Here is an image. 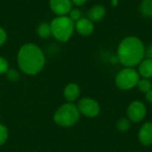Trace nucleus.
Instances as JSON below:
<instances>
[{"label":"nucleus","instance_id":"nucleus-9","mask_svg":"<svg viewBox=\"0 0 152 152\" xmlns=\"http://www.w3.org/2000/svg\"><path fill=\"white\" fill-rule=\"evenodd\" d=\"M139 140L142 144L149 146L152 144V123L147 122L142 125L139 131Z\"/></svg>","mask_w":152,"mask_h":152},{"label":"nucleus","instance_id":"nucleus-12","mask_svg":"<svg viewBox=\"0 0 152 152\" xmlns=\"http://www.w3.org/2000/svg\"><path fill=\"white\" fill-rule=\"evenodd\" d=\"M139 74L143 78L152 77V60L147 58L140 62L139 65Z\"/></svg>","mask_w":152,"mask_h":152},{"label":"nucleus","instance_id":"nucleus-15","mask_svg":"<svg viewBox=\"0 0 152 152\" xmlns=\"http://www.w3.org/2000/svg\"><path fill=\"white\" fill-rule=\"evenodd\" d=\"M140 10L143 16L152 17V0H143L141 4Z\"/></svg>","mask_w":152,"mask_h":152},{"label":"nucleus","instance_id":"nucleus-10","mask_svg":"<svg viewBox=\"0 0 152 152\" xmlns=\"http://www.w3.org/2000/svg\"><path fill=\"white\" fill-rule=\"evenodd\" d=\"M75 28L77 31L83 36H89L94 31L93 21L86 18H80L78 20H77Z\"/></svg>","mask_w":152,"mask_h":152},{"label":"nucleus","instance_id":"nucleus-20","mask_svg":"<svg viewBox=\"0 0 152 152\" xmlns=\"http://www.w3.org/2000/svg\"><path fill=\"white\" fill-rule=\"evenodd\" d=\"M6 76H7L8 79H10L11 81H17L19 79V73L16 70H13V69L7 70Z\"/></svg>","mask_w":152,"mask_h":152},{"label":"nucleus","instance_id":"nucleus-11","mask_svg":"<svg viewBox=\"0 0 152 152\" xmlns=\"http://www.w3.org/2000/svg\"><path fill=\"white\" fill-rule=\"evenodd\" d=\"M80 94V89L77 85L76 84H69L66 86L64 90V97L68 102H74L76 101Z\"/></svg>","mask_w":152,"mask_h":152},{"label":"nucleus","instance_id":"nucleus-25","mask_svg":"<svg viewBox=\"0 0 152 152\" xmlns=\"http://www.w3.org/2000/svg\"><path fill=\"white\" fill-rule=\"evenodd\" d=\"M146 99L150 103L152 104V89L151 91H149L148 93H146Z\"/></svg>","mask_w":152,"mask_h":152},{"label":"nucleus","instance_id":"nucleus-24","mask_svg":"<svg viewBox=\"0 0 152 152\" xmlns=\"http://www.w3.org/2000/svg\"><path fill=\"white\" fill-rule=\"evenodd\" d=\"M86 1L87 0H71V2L74 4H76V5H83V4H85L86 3Z\"/></svg>","mask_w":152,"mask_h":152},{"label":"nucleus","instance_id":"nucleus-16","mask_svg":"<svg viewBox=\"0 0 152 152\" xmlns=\"http://www.w3.org/2000/svg\"><path fill=\"white\" fill-rule=\"evenodd\" d=\"M137 86L141 92L146 94L152 89V83L148 78H142V79L139 80Z\"/></svg>","mask_w":152,"mask_h":152},{"label":"nucleus","instance_id":"nucleus-8","mask_svg":"<svg viewBox=\"0 0 152 152\" xmlns=\"http://www.w3.org/2000/svg\"><path fill=\"white\" fill-rule=\"evenodd\" d=\"M50 7L58 16H64L71 11L72 2L71 0H50Z\"/></svg>","mask_w":152,"mask_h":152},{"label":"nucleus","instance_id":"nucleus-7","mask_svg":"<svg viewBox=\"0 0 152 152\" xmlns=\"http://www.w3.org/2000/svg\"><path fill=\"white\" fill-rule=\"evenodd\" d=\"M147 110L145 105L140 101H134L130 103L127 109L128 118L134 123L142 121L146 116Z\"/></svg>","mask_w":152,"mask_h":152},{"label":"nucleus","instance_id":"nucleus-22","mask_svg":"<svg viewBox=\"0 0 152 152\" xmlns=\"http://www.w3.org/2000/svg\"><path fill=\"white\" fill-rule=\"evenodd\" d=\"M6 40V32L4 28H0V46L5 42Z\"/></svg>","mask_w":152,"mask_h":152},{"label":"nucleus","instance_id":"nucleus-13","mask_svg":"<svg viewBox=\"0 0 152 152\" xmlns=\"http://www.w3.org/2000/svg\"><path fill=\"white\" fill-rule=\"evenodd\" d=\"M105 12V8L102 5H95L88 12L89 20L92 21H99L104 17Z\"/></svg>","mask_w":152,"mask_h":152},{"label":"nucleus","instance_id":"nucleus-4","mask_svg":"<svg viewBox=\"0 0 152 152\" xmlns=\"http://www.w3.org/2000/svg\"><path fill=\"white\" fill-rule=\"evenodd\" d=\"M80 113L73 103H66L57 110L54 114V121L61 126H74L79 119Z\"/></svg>","mask_w":152,"mask_h":152},{"label":"nucleus","instance_id":"nucleus-1","mask_svg":"<svg viewBox=\"0 0 152 152\" xmlns=\"http://www.w3.org/2000/svg\"><path fill=\"white\" fill-rule=\"evenodd\" d=\"M45 55L42 50L34 44H26L21 46L18 53V64L20 69L26 74L35 75L45 65Z\"/></svg>","mask_w":152,"mask_h":152},{"label":"nucleus","instance_id":"nucleus-26","mask_svg":"<svg viewBox=\"0 0 152 152\" xmlns=\"http://www.w3.org/2000/svg\"><path fill=\"white\" fill-rule=\"evenodd\" d=\"M118 0H112V4H113L114 6H115V5H117V4H118Z\"/></svg>","mask_w":152,"mask_h":152},{"label":"nucleus","instance_id":"nucleus-23","mask_svg":"<svg viewBox=\"0 0 152 152\" xmlns=\"http://www.w3.org/2000/svg\"><path fill=\"white\" fill-rule=\"evenodd\" d=\"M145 53H146V56H147L149 59H151L152 60V44L147 48Z\"/></svg>","mask_w":152,"mask_h":152},{"label":"nucleus","instance_id":"nucleus-14","mask_svg":"<svg viewBox=\"0 0 152 152\" xmlns=\"http://www.w3.org/2000/svg\"><path fill=\"white\" fill-rule=\"evenodd\" d=\"M37 34L41 38H47L52 35L51 26L47 23H41L37 28Z\"/></svg>","mask_w":152,"mask_h":152},{"label":"nucleus","instance_id":"nucleus-21","mask_svg":"<svg viewBox=\"0 0 152 152\" xmlns=\"http://www.w3.org/2000/svg\"><path fill=\"white\" fill-rule=\"evenodd\" d=\"M8 70V62L3 57H0V74L6 73Z\"/></svg>","mask_w":152,"mask_h":152},{"label":"nucleus","instance_id":"nucleus-19","mask_svg":"<svg viewBox=\"0 0 152 152\" xmlns=\"http://www.w3.org/2000/svg\"><path fill=\"white\" fill-rule=\"evenodd\" d=\"M69 18L73 20V21H77L81 18V12L78 9H71V11L69 12Z\"/></svg>","mask_w":152,"mask_h":152},{"label":"nucleus","instance_id":"nucleus-18","mask_svg":"<svg viewBox=\"0 0 152 152\" xmlns=\"http://www.w3.org/2000/svg\"><path fill=\"white\" fill-rule=\"evenodd\" d=\"M8 137V132L5 126L0 125V145H3Z\"/></svg>","mask_w":152,"mask_h":152},{"label":"nucleus","instance_id":"nucleus-2","mask_svg":"<svg viewBox=\"0 0 152 152\" xmlns=\"http://www.w3.org/2000/svg\"><path fill=\"white\" fill-rule=\"evenodd\" d=\"M145 54L142 42L135 37H126L119 44L118 49V61L125 66L131 68L139 64Z\"/></svg>","mask_w":152,"mask_h":152},{"label":"nucleus","instance_id":"nucleus-6","mask_svg":"<svg viewBox=\"0 0 152 152\" xmlns=\"http://www.w3.org/2000/svg\"><path fill=\"white\" fill-rule=\"evenodd\" d=\"M77 109L79 113L88 118H94L100 112L99 103L95 100L90 98H84L80 100L77 105Z\"/></svg>","mask_w":152,"mask_h":152},{"label":"nucleus","instance_id":"nucleus-3","mask_svg":"<svg viewBox=\"0 0 152 152\" xmlns=\"http://www.w3.org/2000/svg\"><path fill=\"white\" fill-rule=\"evenodd\" d=\"M52 35L60 42L68 41L73 34L75 24L68 16H58L50 24Z\"/></svg>","mask_w":152,"mask_h":152},{"label":"nucleus","instance_id":"nucleus-17","mask_svg":"<svg viewBox=\"0 0 152 152\" xmlns=\"http://www.w3.org/2000/svg\"><path fill=\"white\" fill-rule=\"evenodd\" d=\"M117 127L121 132H126L131 127V120L129 118H121L117 123Z\"/></svg>","mask_w":152,"mask_h":152},{"label":"nucleus","instance_id":"nucleus-5","mask_svg":"<svg viewBox=\"0 0 152 152\" xmlns=\"http://www.w3.org/2000/svg\"><path fill=\"white\" fill-rule=\"evenodd\" d=\"M139 80V73L132 68H126L118 73L115 83L119 89L129 90L137 86Z\"/></svg>","mask_w":152,"mask_h":152}]
</instances>
